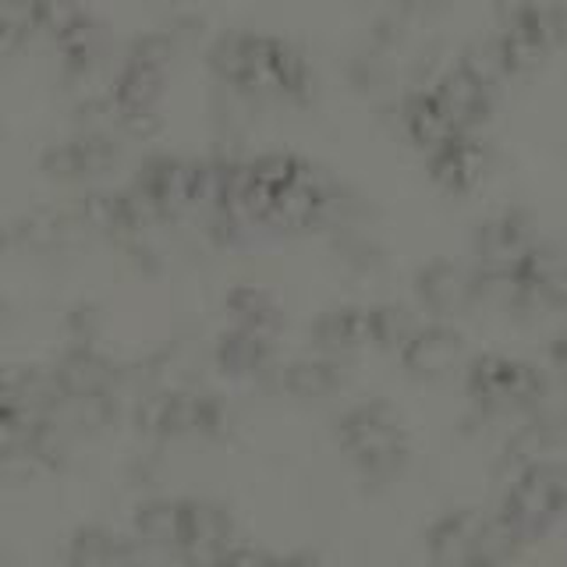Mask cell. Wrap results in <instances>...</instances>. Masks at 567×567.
<instances>
[{
    "instance_id": "obj_17",
    "label": "cell",
    "mask_w": 567,
    "mask_h": 567,
    "mask_svg": "<svg viewBox=\"0 0 567 567\" xmlns=\"http://www.w3.org/2000/svg\"><path fill=\"white\" fill-rule=\"evenodd\" d=\"M117 142L103 132H85L61 142V146L47 150L43 174L58 177V182H82V177H100L117 164Z\"/></svg>"
},
{
    "instance_id": "obj_10",
    "label": "cell",
    "mask_w": 567,
    "mask_h": 567,
    "mask_svg": "<svg viewBox=\"0 0 567 567\" xmlns=\"http://www.w3.org/2000/svg\"><path fill=\"white\" fill-rule=\"evenodd\" d=\"M536 245L532 241V220L522 209H507L501 217L486 220L478 227L475 238V252H478V274L486 284H501L518 259Z\"/></svg>"
},
{
    "instance_id": "obj_9",
    "label": "cell",
    "mask_w": 567,
    "mask_h": 567,
    "mask_svg": "<svg viewBox=\"0 0 567 567\" xmlns=\"http://www.w3.org/2000/svg\"><path fill=\"white\" fill-rule=\"evenodd\" d=\"M483 291H486L483 274L468 270V266H461L454 259H433L415 274V298L422 301V309L443 319L468 312Z\"/></svg>"
},
{
    "instance_id": "obj_14",
    "label": "cell",
    "mask_w": 567,
    "mask_h": 567,
    "mask_svg": "<svg viewBox=\"0 0 567 567\" xmlns=\"http://www.w3.org/2000/svg\"><path fill=\"white\" fill-rule=\"evenodd\" d=\"M398 351H401V365L408 377L443 380L461 365L465 337H461L451 323H430V327H415L408 333Z\"/></svg>"
},
{
    "instance_id": "obj_21",
    "label": "cell",
    "mask_w": 567,
    "mask_h": 567,
    "mask_svg": "<svg viewBox=\"0 0 567 567\" xmlns=\"http://www.w3.org/2000/svg\"><path fill=\"white\" fill-rule=\"evenodd\" d=\"M344 383V372L333 359H298L291 365L280 369V386L288 394L301 398V401H316V398H330L337 394Z\"/></svg>"
},
{
    "instance_id": "obj_4",
    "label": "cell",
    "mask_w": 567,
    "mask_h": 567,
    "mask_svg": "<svg viewBox=\"0 0 567 567\" xmlns=\"http://www.w3.org/2000/svg\"><path fill=\"white\" fill-rule=\"evenodd\" d=\"M412 330V319L394 306H344L316 319L312 341L327 354H344L359 348H401Z\"/></svg>"
},
{
    "instance_id": "obj_16",
    "label": "cell",
    "mask_w": 567,
    "mask_h": 567,
    "mask_svg": "<svg viewBox=\"0 0 567 567\" xmlns=\"http://www.w3.org/2000/svg\"><path fill=\"white\" fill-rule=\"evenodd\" d=\"M433 93L440 96L443 106H447V114L454 117L457 128H465V132L483 128L493 111L489 79L472 61H461L451 71H443L433 85Z\"/></svg>"
},
{
    "instance_id": "obj_1",
    "label": "cell",
    "mask_w": 567,
    "mask_h": 567,
    "mask_svg": "<svg viewBox=\"0 0 567 567\" xmlns=\"http://www.w3.org/2000/svg\"><path fill=\"white\" fill-rule=\"evenodd\" d=\"M209 68L220 82L245 96H277L306 103L312 96V68L301 50L277 35L230 32L213 43Z\"/></svg>"
},
{
    "instance_id": "obj_18",
    "label": "cell",
    "mask_w": 567,
    "mask_h": 567,
    "mask_svg": "<svg viewBox=\"0 0 567 567\" xmlns=\"http://www.w3.org/2000/svg\"><path fill=\"white\" fill-rule=\"evenodd\" d=\"M58 386L64 401H85V398H103L114 394L117 386V365L111 359H103L89 344H79L75 351H68L61 365L53 369Z\"/></svg>"
},
{
    "instance_id": "obj_20",
    "label": "cell",
    "mask_w": 567,
    "mask_h": 567,
    "mask_svg": "<svg viewBox=\"0 0 567 567\" xmlns=\"http://www.w3.org/2000/svg\"><path fill=\"white\" fill-rule=\"evenodd\" d=\"M274 359V333L235 327L220 337L217 344V365L227 377H252V372L266 369Z\"/></svg>"
},
{
    "instance_id": "obj_19",
    "label": "cell",
    "mask_w": 567,
    "mask_h": 567,
    "mask_svg": "<svg viewBox=\"0 0 567 567\" xmlns=\"http://www.w3.org/2000/svg\"><path fill=\"white\" fill-rule=\"evenodd\" d=\"M401 124H404L408 138H412L415 146H422L425 153H430L433 146H440L443 138H451L454 132H465L454 124V117L447 114V106L440 103V96L433 93V89H415V93L404 96Z\"/></svg>"
},
{
    "instance_id": "obj_6",
    "label": "cell",
    "mask_w": 567,
    "mask_h": 567,
    "mask_svg": "<svg viewBox=\"0 0 567 567\" xmlns=\"http://www.w3.org/2000/svg\"><path fill=\"white\" fill-rule=\"evenodd\" d=\"M564 35H567V18L560 14V8L525 4L507 18L504 32L496 35L493 61L504 75H528V71H536L546 61V53Z\"/></svg>"
},
{
    "instance_id": "obj_5",
    "label": "cell",
    "mask_w": 567,
    "mask_h": 567,
    "mask_svg": "<svg viewBox=\"0 0 567 567\" xmlns=\"http://www.w3.org/2000/svg\"><path fill=\"white\" fill-rule=\"evenodd\" d=\"M465 390L475 408L486 415L522 412L546 394V380L536 365L511 354H478L465 369Z\"/></svg>"
},
{
    "instance_id": "obj_12",
    "label": "cell",
    "mask_w": 567,
    "mask_h": 567,
    "mask_svg": "<svg viewBox=\"0 0 567 567\" xmlns=\"http://www.w3.org/2000/svg\"><path fill=\"white\" fill-rule=\"evenodd\" d=\"M85 230L89 227L79 213L35 209V213H25V217L11 220L4 230H0V248H8V252L53 256V252H64V248L75 245Z\"/></svg>"
},
{
    "instance_id": "obj_24",
    "label": "cell",
    "mask_w": 567,
    "mask_h": 567,
    "mask_svg": "<svg viewBox=\"0 0 567 567\" xmlns=\"http://www.w3.org/2000/svg\"><path fill=\"white\" fill-rule=\"evenodd\" d=\"M135 532L153 546L177 549V501H150L135 511Z\"/></svg>"
},
{
    "instance_id": "obj_2",
    "label": "cell",
    "mask_w": 567,
    "mask_h": 567,
    "mask_svg": "<svg viewBox=\"0 0 567 567\" xmlns=\"http://www.w3.org/2000/svg\"><path fill=\"white\" fill-rule=\"evenodd\" d=\"M337 443L369 483H390L408 465L404 422L386 401H362L337 422Z\"/></svg>"
},
{
    "instance_id": "obj_22",
    "label": "cell",
    "mask_w": 567,
    "mask_h": 567,
    "mask_svg": "<svg viewBox=\"0 0 567 567\" xmlns=\"http://www.w3.org/2000/svg\"><path fill=\"white\" fill-rule=\"evenodd\" d=\"M132 557H135L132 543L111 528H79L68 546L71 564H117Z\"/></svg>"
},
{
    "instance_id": "obj_11",
    "label": "cell",
    "mask_w": 567,
    "mask_h": 567,
    "mask_svg": "<svg viewBox=\"0 0 567 567\" xmlns=\"http://www.w3.org/2000/svg\"><path fill=\"white\" fill-rule=\"evenodd\" d=\"M159 93H164V71L138 61L124 64L111 93V111L117 114L121 128L132 135H153L159 128Z\"/></svg>"
},
{
    "instance_id": "obj_25",
    "label": "cell",
    "mask_w": 567,
    "mask_h": 567,
    "mask_svg": "<svg viewBox=\"0 0 567 567\" xmlns=\"http://www.w3.org/2000/svg\"><path fill=\"white\" fill-rule=\"evenodd\" d=\"M68 330L75 333L79 344H89L100 333V309L96 306H75L68 312Z\"/></svg>"
},
{
    "instance_id": "obj_23",
    "label": "cell",
    "mask_w": 567,
    "mask_h": 567,
    "mask_svg": "<svg viewBox=\"0 0 567 567\" xmlns=\"http://www.w3.org/2000/svg\"><path fill=\"white\" fill-rule=\"evenodd\" d=\"M227 312L235 319V327L262 330V333H277V327H280L277 301L262 288H252V284H241V288L227 295Z\"/></svg>"
},
{
    "instance_id": "obj_8",
    "label": "cell",
    "mask_w": 567,
    "mask_h": 567,
    "mask_svg": "<svg viewBox=\"0 0 567 567\" xmlns=\"http://www.w3.org/2000/svg\"><path fill=\"white\" fill-rule=\"evenodd\" d=\"M138 430L153 436H185L203 433L217 436L227 425V408L213 394H188V390H174V394H156L138 408Z\"/></svg>"
},
{
    "instance_id": "obj_7",
    "label": "cell",
    "mask_w": 567,
    "mask_h": 567,
    "mask_svg": "<svg viewBox=\"0 0 567 567\" xmlns=\"http://www.w3.org/2000/svg\"><path fill=\"white\" fill-rule=\"evenodd\" d=\"M507 546H518L501 518H486L475 507H457L440 514V518L425 532V549L436 560L461 564V560H496L507 554Z\"/></svg>"
},
{
    "instance_id": "obj_26",
    "label": "cell",
    "mask_w": 567,
    "mask_h": 567,
    "mask_svg": "<svg viewBox=\"0 0 567 567\" xmlns=\"http://www.w3.org/2000/svg\"><path fill=\"white\" fill-rule=\"evenodd\" d=\"M4 319H8V306H4V301H0V323H4Z\"/></svg>"
},
{
    "instance_id": "obj_3",
    "label": "cell",
    "mask_w": 567,
    "mask_h": 567,
    "mask_svg": "<svg viewBox=\"0 0 567 567\" xmlns=\"http://www.w3.org/2000/svg\"><path fill=\"white\" fill-rule=\"evenodd\" d=\"M567 514V468L554 461H528L507 486L496 518L507 528V536L536 539L554 528Z\"/></svg>"
},
{
    "instance_id": "obj_15",
    "label": "cell",
    "mask_w": 567,
    "mask_h": 567,
    "mask_svg": "<svg viewBox=\"0 0 567 567\" xmlns=\"http://www.w3.org/2000/svg\"><path fill=\"white\" fill-rule=\"evenodd\" d=\"M235 539V522L220 504L177 501V549L185 557H227Z\"/></svg>"
},
{
    "instance_id": "obj_13",
    "label": "cell",
    "mask_w": 567,
    "mask_h": 567,
    "mask_svg": "<svg viewBox=\"0 0 567 567\" xmlns=\"http://www.w3.org/2000/svg\"><path fill=\"white\" fill-rule=\"evenodd\" d=\"M425 167L430 177L451 195H468L478 182L486 177L489 167V153L483 146L478 132H454L451 138H443L440 146L425 153Z\"/></svg>"
}]
</instances>
